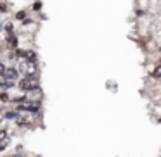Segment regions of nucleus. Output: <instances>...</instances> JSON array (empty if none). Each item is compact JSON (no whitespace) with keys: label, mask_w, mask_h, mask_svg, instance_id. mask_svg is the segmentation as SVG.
I'll return each mask as SVG.
<instances>
[{"label":"nucleus","mask_w":161,"mask_h":157,"mask_svg":"<svg viewBox=\"0 0 161 157\" xmlns=\"http://www.w3.org/2000/svg\"><path fill=\"white\" fill-rule=\"evenodd\" d=\"M25 100L28 102H35V104H42V98H43V92L38 88H31V90H26L25 92Z\"/></svg>","instance_id":"obj_1"},{"label":"nucleus","mask_w":161,"mask_h":157,"mask_svg":"<svg viewBox=\"0 0 161 157\" xmlns=\"http://www.w3.org/2000/svg\"><path fill=\"white\" fill-rule=\"evenodd\" d=\"M151 78H154V80H161V64L154 71H151Z\"/></svg>","instance_id":"obj_2"},{"label":"nucleus","mask_w":161,"mask_h":157,"mask_svg":"<svg viewBox=\"0 0 161 157\" xmlns=\"http://www.w3.org/2000/svg\"><path fill=\"white\" fill-rule=\"evenodd\" d=\"M159 62H161V59H159Z\"/></svg>","instance_id":"obj_3"}]
</instances>
